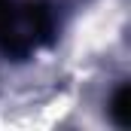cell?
<instances>
[{
  "label": "cell",
  "instance_id": "2",
  "mask_svg": "<svg viewBox=\"0 0 131 131\" xmlns=\"http://www.w3.org/2000/svg\"><path fill=\"white\" fill-rule=\"evenodd\" d=\"M110 116L119 128H131V85H119L116 95L110 101Z\"/></svg>",
  "mask_w": 131,
  "mask_h": 131
},
{
  "label": "cell",
  "instance_id": "1",
  "mask_svg": "<svg viewBox=\"0 0 131 131\" xmlns=\"http://www.w3.org/2000/svg\"><path fill=\"white\" fill-rule=\"evenodd\" d=\"M55 9L49 0H0V55L28 58L55 40Z\"/></svg>",
  "mask_w": 131,
  "mask_h": 131
}]
</instances>
